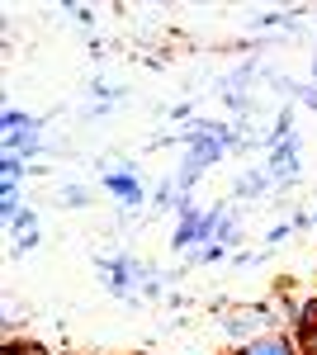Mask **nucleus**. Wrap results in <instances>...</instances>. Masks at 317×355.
Masks as SVG:
<instances>
[{
    "label": "nucleus",
    "mask_w": 317,
    "mask_h": 355,
    "mask_svg": "<svg viewBox=\"0 0 317 355\" xmlns=\"http://www.w3.org/2000/svg\"><path fill=\"white\" fill-rule=\"evenodd\" d=\"M105 185H109V190H114V194H123V199H128V204H137V199H142V194H137V185H132L128 175H109Z\"/></svg>",
    "instance_id": "1"
},
{
    "label": "nucleus",
    "mask_w": 317,
    "mask_h": 355,
    "mask_svg": "<svg viewBox=\"0 0 317 355\" xmlns=\"http://www.w3.org/2000/svg\"><path fill=\"white\" fill-rule=\"evenodd\" d=\"M5 355H19V351H15V346H10V351H5Z\"/></svg>",
    "instance_id": "4"
},
{
    "label": "nucleus",
    "mask_w": 317,
    "mask_h": 355,
    "mask_svg": "<svg viewBox=\"0 0 317 355\" xmlns=\"http://www.w3.org/2000/svg\"><path fill=\"white\" fill-rule=\"evenodd\" d=\"M303 346H308V355H317V322H303Z\"/></svg>",
    "instance_id": "3"
},
{
    "label": "nucleus",
    "mask_w": 317,
    "mask_h": 355,
    "mask_svg": "<svg viewBox=\"0 0 317 355\" xmlns=\"http://www.w3.org/2000/svg\"><path fill=\"white\" fill-rule=\"evenodd\" d=\"M241 355H293L284 341H256V346H246Z\"/></svg>",
    "instance_id": "2"
}]
</instances>
